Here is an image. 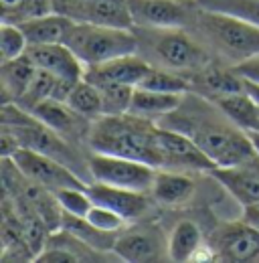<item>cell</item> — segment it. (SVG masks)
<instances>
[{"mask_svg":"<svg viewBox=\"0 0 259 263\" xmlns=\"http://www.w3.org/2000/svg\"><path fill=\"white\" fill-rule=\"evenodd\" d=\"M47 12H53V0H0L2 23L21 25Z\"/></svg>","mask_w":259,"mask_h":263,"instance_id":"4316f807","label":"cell"},{"mask_svg":"<svg viewBox=\"0 0 259 263\" xmlns=\"http://www.w3.org/2000/svg\"><path fill=\"white\" fill-rule=\"evenodd\" d=\"M63 43L85 67L101 65L116 57L138 53V36L134 29L107 25L73 23Z\"/></svg>","mask_w":259,"mask_h":263,"instance_id":"8992f818","label":"cell"},{"mask_svg":"<svg viewBox=\"0 0 259 263\" xmlns=\"http://www.w3.org/2000/svg\"><path fill=\"white\" fill-rule=\"evenodd\" d=\"M189 81H191V91L211 101H219L221 98L243 91V77L237 75L231 65L221 67L211 63L205 69L189 75Z\"/></svg>","mask_w":259,"mask_h":263,"instance_id":"ac0fdd59","label":"cell"},{"mask_svg":"<svg viewBox=\"0 0 259 263\" xmlns=\"http://www.w3.org/2000/svg\"><path fill=\"white\" fill-rule=\"evenodd\" d=\"M10 160L29 180L45 186L51 193H59L63 189H87V182L75 170L41 152L18 148L10 156Z\"/></svg>","mask_w":259,"mask_h":263,"instance_id":"ba28073f","label":"cell"},{"mask_svg":"<svg viewBox=\"0 0 259 263\" xmlns=\"http://www.w3.org/2000/svg\"><path fill=\"white\" fill-rule=\"evenodd\" d=\"M138 53L154 67H164L182 75H193L215 63L213 51L189 29L134 27Z\"/></svg>","mask_w":259,"mask_h":263,"instance_id":"3957f363","label":"cell"},{"mask_svg":"<svg viewBox=\"0 0 259 263\" xmlns=\"http://www.w3.org/2000/svg\"><path fill=\"white\" fill-rule=\"evenodd\" d=\"M138 87L154 89V91H162V93H189L191 81L182 73L152 65V69L144 75V79L138 83Z\"/></svg>","mask_w":259,"mask_h":263,"instance_id":"83f0119b","label":"cell"},{"mask_svg":"<svg viewBox=\"0 0 259 263\" xmlns=\"http://www.w3.org/2000/svg\"><path fill=\"white\" fill-rule=\"evenodd\" d=\"M55 85H57V77H55V75H51L49 71H43V69H39V67H36V73H34V77H32L29 89L25 91V96L18 99L16 103H18L23 109L32 111L39 103H43L45 99L53 98Z\"/></svg>","mask_w":259,"mask_h":263,"instance_id":"4dcf8cb0","label":"cell"},{"mask_svg":"<svg viewBox=\"0 0 259 263\" xmlns=\"http://www.w3.org/2000/svg\"><path fill=\"white\" fill-rule=\"evenodd\" d=\"M158 142L164 154V168L174 170H194V172H211L215 164L205 156V152L182 132L172 130L158 124Z\"/></svg>","mask_w":259,"mask_h":263,"instance_id":"7c38bea8","label":"cell"},{"mask_svg":"<svg viewBox=\"0 0 259 263\" xmlns=\"http://www.w3.org/2000/svg\"><path fill=\"white\" fill-rule=\"evenodd\" d=\"M233 69H235V73L241 75L243 79H249V81L259 83V55H253V57H249V59H245V61L233 65Z\"/></svg>","mask_w":259,"mask_h":263,"instance_id":"e575fe53","label":"cell"},{"mask_svg":"<svg viewBox=\"0 0 259 263\" xmlns=\"http://www.w3.org/2000/svg\"><path fill=\"white\" fill-rule=\"evenodd\" d=\"M182 98H184V93H162V91H154V89H146V87L136 85L132 105H130V114L158 122L164 116L172 114L180 105Z\"/></svg>","mask_w":259,"mask_h":263,"instance_id":"7402d4cb","label":"cell"},{"mask_svg":"<svg viewBox=\"0 0 259 263\" xmlns=\"http://www.w3.org/2000/svg\"><path fill=\"white\" fill-rule=\"evenodd\" d=\"M2 128L16 138L21 148H29L45 156H51L75 170L87 184L94 182L87 156L81 152V146H75L65 140L63 136L51 130L39 118H34L31 111L23 109L18 103H2Z\"/></svg>","mask_w":259,"mask_h":263,"instance_id":"277c9868","label":"cell"},{"mask_svg":"<svg viewBox=\"0 0 259 263\" xmlns=\"http://www.w3.org/2000/svg\"><path fill=\"white\" fill-rule=\"evenodd\" d=\"M87 146L91 152L136 158L154 168H164V154L158 142V122L134 116L130 111L94 120Z\"/></svg>","mask_w":259,"mask_h":263,"instance_id":"7a4b0ae2","label":"cell"},{"mask_svg":"<svg viewBox=\"0 0 259 263\" xmlns=\"http://www.w3.org/2000/svg\"><path fill=\"white\" fill-rule=\"evenodd\" d=\"M87 193L94 200V204L107 206L128 221H136L150 211L148 193L128 191V189H120V186H112L103 182H89Z\"/></svg>","mask_w":259,"mask_h":263,"instance_id":"9a60e30c","label":"cell"},{"mask_svg":"<svg viewBox=\"0 0 259 263\" xmlns=\"http://www.w3.org/2000/svg\"><path fill=\"white\" fill-rule=\"evenodd\" d=\"M209 174H213V178L239 204H259V156L243 164L213 168Z\"/></svg>","mask_w":259,"mask_h":263,"instance_id":"5bb4252c","label":"cell"},{"mask_svg":"<svg viewBox=\"0 0 259 263\" xmlns=\"http://www.w3.org/2000/svg\"><path fill=\"white\" fill-rule=\"evenodd\" d=\"M243 219L259 231V204H249V206H243Z\"/></svg>","mask_w":259,"mask_h":263,"instance_id":"d590c367","label":"cell"},{"mask_svg":"<svg viewBox=\"0 0 259 263\" xmlns=\"http://www.w3.org/2000/svg\"><path fill=\"white\" fill-rule=\"evenodd\" d=\"M67 103L79 111L81 116L89 118V120H97L103 116V99H101V91L96 83L87 81L85 77L81 81L75 83V87L71 89Z\"/></svg>","mask_w":259,"mask_h":263,"instance_id":"484cf974","label":"cell"},{"mask_svg":"<svg viewBox=\"0 0 259 263\" xmlns=\"http://www.w3.org/2000/svg\"><path fill=\"white\" fill-rule=\"evenodd\" d=\"M61 227L69 231L71 235H75L77 239H81L85 245L94 247L99 253H114L116 241L120 237L118 233H107V231L97 229L96 225H91L85 217H75V215H69V213H63Z\"/></svg>","mask_w":259,"mask_h":263,"instance_id":"603a6c76","label":"cell"},{"mask_svg":"<svg viewBox=\"0 0 259 263\" xmlns=\"http://www.w3.org/2000/svg\"><path fill=\"white\" fill-rule=\"evenodd\" d=\"M36 73V65L25 53L16 59L2 61L0 81H2V103H16L29 89L32 77Z\"/></svg>","mask_w":259,"mask_h":263,"instance_id":"ffe728a7","label":"cell"},{"mask_svg":"<svg viewBox=\"0 0 259 263\" xmlns=\"http://www.w3.org/2000/svg\"><path fill=\"white\" fill-rule=\"evenodd\" d=\"M85 219H87L91 225H96L97 229L107 231V233H120V231L126 227V223H128V219H124V217L118 215L116 211H112V209H107V206H101V204H94V206L87 211Z\"/></svg>","mask_w":259,"mask_h":263,"instance_id":"836d02e7","label":"cell"},{"mask_svg":"<svg viewBox=\"0 0 259 263\" xmlns=\"http://www.w3.org/2000/svg\"><path fill=\"white\" fill-rule=\"evenodd\" d=\"M57 202L61 204L63 213L75 215V217H85L87 211L94 206V200L89 197L87 189H63L55 193Z\"/></svg>","mask_w":259,"mask_h":263,"instance_id":"d6a6232c","label":"cell"},{"mask_svg":"<svg viewBox=\"0 0 259 263\" xmlns=\"http://www.w3.org/2000/svg\"><path fill=\"white\" fill-rule=\"evenodd\" d=\"M152 69L140 53L122 55L112 61H105L101 65L85 67V79L101 85V83H126V85H138L144 75Z\"/></svg>","mask_w":259,"mask_h":263,"instance_id":"e0dca14e","label":"cell"},{"mask_svg":"<svg viewBox=\"0 0 259 263\" xmlns=\"http://www.w3.org/2000/svg\"><path fill=\"white\" fill-rule=\"evenodd\" d=\"M103 99V116H120L128 114L134 89L136 85H126V83H101L97 85Z\"/></svg>","mask_w":259,"mask_h":263,"instance_id":"f546056e","label":"cell"},{"mask_svg":"<svg viewBox=\"0 0 259 263\" xmlns=\"http://www.w3.org/2000/svg\"><path fill=\"white\" fill-rule=\"evenodd\" d=\"M249 134V138H251V142H253V148H255V152H257L259 156V134L257 132H247Z\"/></svg>","mask_w":259,"mask_h":263,"instance_id":"74e56055","label":"cell"},{"mask_svg":"<svg viewBox=\"0 0 259 263\" xmlns=\"http://www.w3.org/2000/svg\"><path fill=\"white\" fill-rule=\"evenodd\" d=\"M189 31L196 34L213 55L233 61V65L259 55V27L237 16L198 6Z\"/></svg>","mask_w":259,"mask_h":263,"instance_id":"5b68a950","label":"cell"},{"mask_svg":"<svg viewBox=\"0 0 259 263\" xmlns=\"http://www.w3.org/2000/svg\"><path fill=\"white\" fill-rule=\"evenodd\" d=\"M114 255L130 263H150L168 259V237L156 227L128 231L118 237Z\"/></svg>","mask_w":259,"mask_h":263,"instance_id":"4fadbf2b","label":"cell"},{"mask_svg":"<svg viewBox=\"0 0 259 263\" xmlns=\"http://www.w3.org/2000/svg\"><path fill=\"white\" fill-rule=\"evenodd\" d=\"M27 55L32 63L49 71L57 79H71L79 81L85 77V65L77 59V55L65 45V43H51V45H31L27 49Z\"/></svg>","mask_w":259,"mask_h":263,"instance_id":"2e32d148","label":"cell"},{"mask_svg":"<svg viewBox=\"0 0 259 263\" xmlns=\"http://www.w3.org/2000/svg\"><path fill=\"white\" fill-rule=\"evenodd\" d=\"M75 21H71L69 16H65L61 12H47L43 16H34L27 23H21L18 27L23 29V33L31 45H51V43H63L65 34L69 33L71 25Z\"/></svg>","mask_w":259,"mask_h":263,"instance_id":"44dd1931","label":"cell"},{"mask_svg":"<svg viewBox=\"0 0 259 263\" xmlns=\"http://www.w3.org/2000/svg\"><path fill=\"white\" fill-rule=\"evenodd\" d=\"M87 162H89V172L94 182H103V184L148 193V195L152 191L154 176L158 170L152 164L136 158H124V156H114L103 152L87 154Z\"/></svg>","mask_w":259,"mask_h":263,"instance_id":"52a82bcc","label":"cell"},{"mask_svg":"<svg viewBox=\"0 0 259 263\" xmlns=\"http://www.w3.org/2000/svg\"><path fill=\"white\" fill-rule=\"evenodd\" d=\"M158 124L189 136L215 168L237 166L257 158L249 134L237 126L215 101L194 91L184 93L180 105L158 120Z\"/></svg>","mask_w":259,"mask_h":263,"instance_id":"6da1fadb","label":"cell"},{"mask_svg":"<svg viewBox=\"0 0 259 263\" xmlns=\"http://www.w3.org/2000/svg\"><path fill=\"white\" fill-rule=\"evenodd\" d=\"M196 2L207 10L231 14L259 27V0H196Z\"/></svg>","mask_w":259,"mask_h":263,"instance_id":"f1b7e54d","label":"cell"},{"mask_svg":"<svg viewBox=\"0 0 259 263\" xmlns=\"http://www.w3.org/2000/svg\"><path fill=\"white\" fill-rule=\"evenodd\" d=\"M196 8V0H130L134 27L189 29Z\"/></svg>","mask_w":259,"mask_h":263,"instance_id":"9c48e42d","label":"cell"},{"mask_svg":"<svg viewBox=\"0 0 259 263\" xmlns=\"http://www.w3.org/2000/svg\"><path fill=\"white\" fill-rule=\"evenodd\" d=\"M243 91L253 99L255 103H259V83L255 81H249V79H243Z\"/></svg>","mask_w":259,"mask_h":263,"instance_id":"8d00e7d4","label":"cell"},{"mask_svg":"<svg viewBox=\"0 0 259 263\" xmlns=\"http://www.w3.org/2000/svg\"><path fill=\"white\" fill-rule=\"evenodd\" d=\"M215 103L245 132H257L259 134V103H255L245 91L221 98Z\"/></svg>","mask_w":259,"mask_h":263,"instance_id":"d4e9b609","label":"cell"},{"mask_svg":"<svg viewBox=\"0 0 259 263\" xmlns=\"http://www.w3.org/2000/svg\"><path fill=\"white\" fill-rule=\"evenodd\" d=\"M31 114L34 118H39L43 124H47L51 130L57 132L59 136H63L65 140H69L71 144H75V146L87 144L94 120L75 111L67 101H59L53 98L45 99Z\"/></svg>","mask_w":259,"mask_h":263,"instance_id":"8fae6325","label":"cell"},{"mask_svg":"<svg viewBox=\"0 0 259 263\" xmlns=\"http://www.w3.org/2000/svg\"><path fill=\"white\" fill-rule=\"evenodd\" d=\"M211 247L215 251V261H259V231L245 219L241 223H223L213 233Z\"/></svg>","mask_w":259,"mask_h":263,"instance_id":"30bf717a","label":"cell"},{"mask_svg":"<svg viewBox=\"0 0 259 263\" xmlns=\"http://www.w3.org/2000/svg\"><path fill=\"white\" fill-rule=\"evenodd\" d=\"M27 49H29V41L23 33V29L18 25H12V23H2V27H0V55H2V61L16 59V57L25 55Z\"/></svg>","mask_w":259,"mask_h":263,"instance_id":"1f68e13d","label":"cell"},{"mask_svg":"<svg viewBox=\"0 0 259 263\" xmlns=\"http://www.w3.org/2000/svg\"><path fill=\"white\" fill-rule=\"evenodd\" d=\"M196 182L184 172L174 168H158L150 197L164 206H178L194 197Z\"/></svg>","mask_w":259,"mask_h":263,"instance_id":"d6986e66","label":"cell"},{"mask_svg":"<svg viewBox=\"0 0 259 263\" xmlns=\"http://www.w3.org/2000/svg\"><path fill=\"white\" fill-rule=\"evenodd\" d=\"M205 243L202 233L194 221H178L168 235V259L170 261H191L194 251Z\"/></svg>","mask_w":259,"mask_h":263,"instance_id":"cb8c5ba5","label":"cell"}]
</instances>
